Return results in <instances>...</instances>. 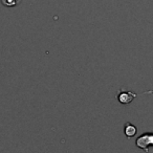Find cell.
<instances>
[{
  "instance_id": "1",
  "label": "cell",
  "mask_w": 153,
  "mask_h": 153,
  "mask_svg": "<svg viewBox=\"0 0 153 153\" xmlns=\"http://www.w3.org/2000/svg\"><path fill=\"white\" fill-rule=\"evenodd\" d=\"M135 143L138 148L148 152L149 148L153 147V133L152 132H147V133L142 134L140 136H138Z\"/></svg>"
},
{
  "instance_id": "2",
  "label": "cell",
  "mask_w": 153,
  "mask_h": 153,
  "mask_svg": "<svg viewBox=\"0 0 153 153\" xmlns=\"http://www.w3.org/2000/svg\"><path fill=\"white\" fill-rule=\"evenodd\" d=\"M138 94H134L132 91H125V90L121 89L117 91V100L121 104L123 105H127V104H130V103L133 101L134 98H136Z\"/></svg>"
},
{
  "instance_id": "3",
  "label": "cell",
  "mask_w": 153,
  "mask_h": 153,
  "mask_svg": "<svg viewBox=\"0 0 153 153\" xmlns=\"http://www.w3.org/2000/svg\"><path fill=\"white\" fill-rule=\"evenodd\" d=\"M136 132H137V130H136V127L133 124H131V123L125 124V126H124V133H125V135L127 136L128 138H131V137H133V136H135Z\"/></svg>"
},
{
  "instance_id": "4",
  "label": "cell",
  "mask_w": 153,
  "mask_h": 153,
  "mask_svg": "<svg viewBox=\"0 0 153 153\" xmlns=\"http://www.w3.org/2000/svg\"><path fill=\"white\" fill-rule=\"evenodd\" d=\"M0 1H1L3 7L12 9V7H16L17 5H19L22 0H0Z\"/></svg>"
}]
</instances>
